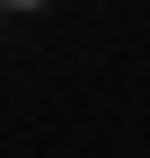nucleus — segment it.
Returning <instances> with one entry per match:
<instances>
[{
    "mask_svg": "<svg viewBox=\"0 0 150 158\" xmlns=\"http://www.w3.org/2000/svg\"><path fill=\"white\" fill-rule=\"evenodd\" d=\"M0 9H35V0H0Z\"/></svg>",
    "mask_w": 150,
    "mask_h": 158,
    "instance_id": "f257e3e1",
    "label": "nucleus"
}]
</instances>
